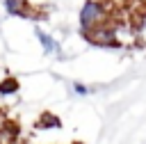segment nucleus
<instances>
[{"instance_id":"nucleus-1","label":"nucleus","mask_w":146,"mask_h":144,"mask_svg":"<svg viewBox=\"0 0 146 144\" xmlns=\"http://www.w3.org/2000/svg\"><path fill=\"white\" fill-rule=\"evenodd\" d=\"M116 7L112 5V0H84L80 11H78V27H80V34L112 21Z\"/></svg>"},{"instance_id":"nucleus-2","label":"nucleus","mask_w":146,"mask_h":144,"mask_svg":"<svg viewBox=\"0 0 146 144\" xmlns=\"http://www.w3.org/2000/svg\"><path fill=\"white\" fill-rule=\"evenodd\" d=\"M2 9L11 18H30V21H41V11L30 2V0H0Z\"/></svg>"},{"instance_id":"nucleus-3","label":"nucleus","mask_w":146,"mask_h":144,"mask_svg":"<svg viewBox=\"0 0 146 144\" xmlns=\"http://www.w3.org/2000/svg\"><path fill=\"white\" fill-rule=\"evenodd\" d=\"M82 37H84V41H89V43L96 46V48H116L114 32H112V21H107V23H103V25L84 32Z\"/></svg>"},{"instance_id":"nucleus-4","label":"nucleus","mask_w":146,"mask_h":144,"mask_svg":"<svg viewBox=\"0 0 146 144\" xmlns=\"http://www.w3.org/2000/svg\"><path fill=\"white\" fill-rule=\"evenodd\" d=\"M34 37H36V41H39V46H41L43 55H57L59 59H64V57H66V55H64V50H62V43L57 41V37H55V34H50L48 30H43L41 25H34Z\"/></svg>"},{"instance_id":"nucleus-5","label":"nucleus","mask_w":146,"mask_h":144,"mask_svg":"<svg viewBox=\"0 0 146 144\" xmlns=\"http://www.w3.org/2000/svg\"><path fill=\"white\" fill-rule=\"evenodd\" d=\"M0 144H21V130L9 119H5L0 126Z\"/></svg>"},{"instance_id":"nucleus-6","label":"nucleus","mask_w":146,"mask_h":144,"mask_svg":"<svg viewBox=\"0 0 146 144\" xmlns=\"http://www.w3.org/2000/svg\"><path fill=\"white\" fill-rule=\"evenodd\" d=\"M132 27H135V39L139 48H146V7L132 16Z\"/></svg>"},{"instance_id":"nucleus-7","label":"nucleus","mask_w":146,"mask_h":144,"mask_svg":"<svg viewBox=\"0 0 146 144\" xmlns=\"http://www.w3.org/2000/svg\"><path fill=\"white\" fill-rule=\"evenodd\" d=\"M16 94H18V80L11 75H5L0 82V96H5L9 101V98H16Z\"/></svg>"},{"instance_id":"nucleus-8","label":"nucleus","mask_w":146,"mask_h":144,"mask_svg":"<svg viewBox=\"0 0 146 144\" xmlns=\"http://www.w3.org/2000/svg\"><path fill=\"white\" fill-rule=\"evenodd\" d=\"M71 91H73V96L84 98V96L94 94V91H96V87H91V85H87V82H80V80H73V82H71Z\"/></svg>"}]
</instances>
